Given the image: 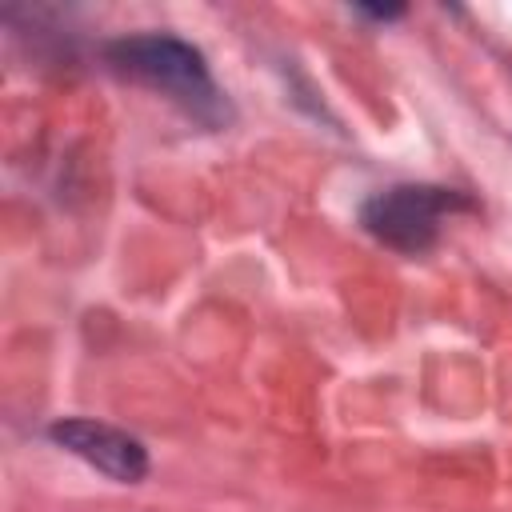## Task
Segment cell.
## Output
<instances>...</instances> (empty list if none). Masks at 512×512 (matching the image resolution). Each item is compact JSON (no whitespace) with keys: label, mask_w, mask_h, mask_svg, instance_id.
<instances>
[{"label":"cell","mask_w":512,"mask_h":512,"mask_svg":"<svg viewBox=\"0 0 512 512\" xmlns=\"http://www.w3.org/2000/svg\"><path fill=\"white\" fill-rule=\"evenodd\" d=\"M456 208H468V200L452 188H432V184H396V188H384L376 192L360 220L364 228L396 248V252H424L436 244L440 236V220Z\"/></svg>","instance_id":"obj_2"},{"label":"cell","mask_w":512,"mask_h":512,"mask_svg":"<svg viewBox=\"0 0 512 512\" xmlns=\"http://www.w3.org/2000/svg\"><path fill=\"white\" fill-rule=\"evenodd\" d=\"M48 436L80 456L84 464H92L96 472L120 480V484H136L148 476V452L136 436L112 428V424H100V420H84V416H72V420H56L48 428Z\"/></svg>","instance_id":"obj_3"},{"label":"cell","mask_w":512,"mask_h":512,"mask_svg":"<svg viewBox=\"0 0 512 512\" xmlns=\"http://www.w3.org/2000/svg\"><path fill=\"white\" fill-rule=\"evenodd\" d=\"M108 64L120 76L172 96L176 104H184L200 120L220 116V92L208 76L204 56L176 36H156V32L152 36H124V40L108 44Z\"/></svg>","instance_id":"obj_1"}]
</instances>
